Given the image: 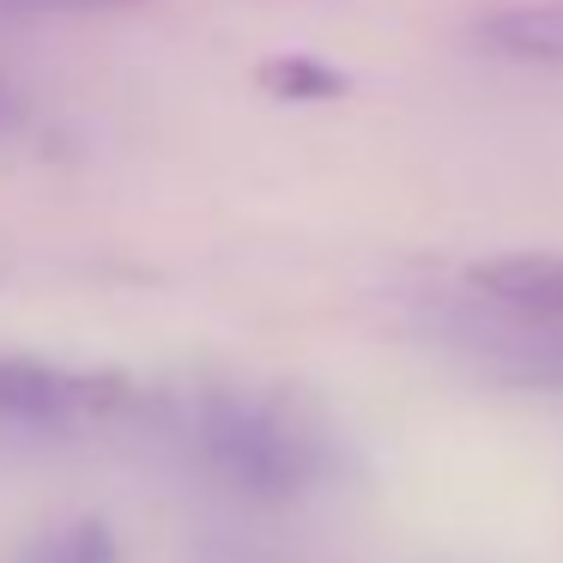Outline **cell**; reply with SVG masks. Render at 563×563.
Masks as SVG:
<instances>
[{
  "instance_id": "1",
  "label": "cell",
  "mask_w": 563,
  "mask_h": 563,
  "mask_svg": "<svg viewBox=\"0 0 563 563\" xmlns=\"http://www.w3.org/2000/svg\"><path fill=\"white\" fill-rule=\"evenodd\" d=\"M152 430L188 454V466L224 485L231 497L285 509L340 478V437L309 400L255 382H195L152 388Z\"/></svg>"
},
{
  "instance_id": "2",
  "label": "cell",
  "mask_w": 563,
  "mask_h": 563,
  "mask_svg": "<svg viewBox=\"0 0 563 563\" xmlns=\"http://www.w3.org/2000/svg\"><path fill=\"white\" fill-rule=\"evenodd\" d=\"M152 388L128 369H79L31 352H0V430L13 437H98L115 424H146Z\"/></svg>"
},
{
  "instance_id": "3",
  "label": "cell",
  "mask_w": 563,
  "mask_h": 563,
  "mask_svg": "<svg viewBox=\"0 0 563 563\" xmlns=\"http://www.w3.org/2000/svg\"><path fill=\"white\" fill-rule=\"evenodd\" d=\"M466 291H473L478 303H490L503 321L558 328L563 321V255H533V249L490 255V261H478V267H466Z\"/></svg>"
},
{
  "instance_id": "4",
  "label": "cell",
  "mask_w": 563,
  "mask_h": 563,
  "mask_svg": "<svg viewBox=\"0 0 563 563\" xmlns=\"http://www.w3.org/2000/svg\"><path fill=\"white\" fill-rule=\"evenodd\" d=\"M473 43L497 62L521 67H563V0H539V7H497L473 25Z\"/></svg>"
},
{
  "instance_id": "5",
  "label": "cell",
  "mask_w": 563,
  "mask_h": 563,
  "mask_svg": "<svg viewBox=\"0 0 563 563\" xmlns=\"http://www.w3.org/2000/svg\"><path fill=\"white\" fill-rule=\"evenodd\" d=\"M13 563H122V545H115V527L98 521V515H67V521H49L13 551Z\"/></svg>"
},
{
  "instance_id": "6",
  "label": "cell",
  "mask_w": 563,
  "mask_h": 563,
  "mask_svg": "<svg viewBox=\"0 0 563 563\" xmlns=\"http://www.w3.org/2000/svg\"><path fill=\"white\" fill-rule=\"evenodd\" d=\"M261 86L285 103H328L345 91V74H333L328 62H309V55H279L261 67Z\"/></svg>"
},
{
  "instance_id": "7",
  "label": "cell",
  "mask_w": 563,
  "mask_h": 563,
  "mask_svg": "<svg viewBox=\"0 0 563 563\" xmlns=\"http://www.w3.org/2000/svg\"><path fill=\"white\" fill-rule=\"evenodd\" d=\"M19 7H74V13H91V7H134V0H19Z\"/></svg>"
},
{
  "instance_id": "8",
  "label": "cell",
  "mask_w": 563,
  "mask_h": 563,
  "mask_svg": "<svg viewBox=\"0 0 563 563\" xmlns=\"http://www.w3.org/2000/svg\"><path fill=\"white\" fill-rule=\"evenodd\" d=\"M13 128V98H7V86H0V134Z\"/></svg>"
}]
</instances>
